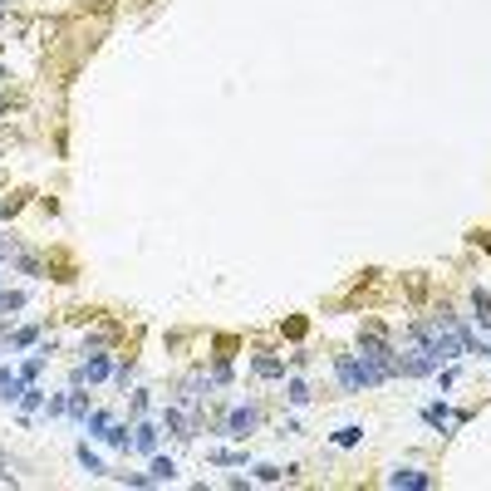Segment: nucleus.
Wrapping results in <instances>:
<instances>
[{
    "label": "nucleus",
    "instance_id": "1",
    "mask_svg": "<svg viewBox=\"0 0 491 491\" xmlns=\"http://www.w3.org/2000/svg\"><path fill=\"white\" fill-rule=\"evenodd\" d=\"M437 369H442V364H437L418 339H413L408 349H393V374H403V379H427V374H437Z\"/></svg>",
    "mask_w": 491,
    "mask_h": 491
},
{
    "label": "nucleus",
    "instance_id": "2",
    "mask_svg": "<svg viewBox=\"0 0 491 491\" xmlns=\"http://www.w3.org/2000/svg\"><path fill=\"white\" fill-rule=\"evenodd\" d=\"M256 427H261V403H236L221 418V437H231V442H246Z\"/></svg>",
    "mask_w": 491,
    "mask_h": 491
},
{
    "label": "nucleus",
    "instance_id": "3",
    "mask_svg": "<svg viewBox=\"0 0 491 491\" xmlns=\"http://www.w3.org/2000/svg\"><path fill=\"white\" fill-rule=\"evenodd\" d=\"M334 379H339V389H344V393L374 389V384H369V369H364V359H359V354H334Z\"/></svg>",
    "mask_w": 491,
    "mask_h": 491
},
{
    "label": "nucleus",
    "instance_id": "4",
    "mask_svg": "<svg viewBox=\"0 0 491 491\" xmlns=\"http://www.w3.org/2000/svg\"><path fill=\"white\" fill-rule=\"evenodd\" d=\"M108 374H113V359H108L103 349H94V354H89V359L74 369V379H69V384H103Z\"/></svg>",
    "mask_w": 491,
    "mask_h": 491
},
{
    "label": "nucleus",
    "instance_id": "5",
    "mask_svg": "<svg viewBox=\"0 0 491 491\" xmlns=\"http://www.w3.org/2000/svg\"><path fill=\"white\" fill-rule=\"evenodd\" d=\"M422 422H432L437 432H447V427H457V422H467V413H452L442 398H432L427 408H422Z\"/></svg>",
    "mask_w": 491,
    "mask_h": 491
},
{
    "label": "nucleus",
    "instance_id": "6",
    "mask_svg": "<svg viewBox=\"0 0 491 491\" xmlns=\"http://www.w3.org/2000/svg\"><path fill=\"white\" fill-rule=\"evenodd\" d=\"M158 442H162V427H158V422H148V418H138V422H133V452L153 457V452H158Z\"/></svg>",
    "mask_w": 491,
    "mask_h": 491
},
{
    "label": "nucleus",
    "instance_id": "7",
    "mask_svg": "<svg viewBox=\"0 0 491 491\" xmlns=\"http://www.w3.org/2000/svg\"><path fill=\"white\" fill-rule=\"evenodd\" d=\"M389 487H398V491H427V487H432V477H427V472H418V467H393Z\"/></svg>",
    "mask_w": 491,
    "mask_h": 491
},
{
    "label": "nucleus",
    "instance_id": "8",
    "mask_svg": "<svg viewBox=\"0 0 491 491\" xmlns=\"http://www.w3.org/2000/svg\"><path fill=\"white\" fill-rule=\"evenodd\" d=\"M89 413H94V408H89V393H84V384H69V408H64V418L84 427V422H89Z\"/></svg>",
    "mask_w": 491,
    "mask_h": 491
},
{
    "label": "nucleus",
    "instance_id": "9",
    "mask_svg": "<svg viewBox=\"0 0 491 491\" xmlns=\"http://www.w3.org/2000/svg\"><path fill=\"white\" fill-rule=\"evenodd\" d=\"M251 374H256V379H285V359H276V354H256V359H251Z\"/></svg>",
    "mask_w": 491,
    "mask_h": 491
},
{
    "label": "nucleus",
    "instance_id": "10",
    "mask_svg": "<svg viewBox=\"0 0 491 491\" xmlns=\"http://www.w3.org/2000/svg\"><path fill=\"white\" fill-rule=\"evenodd\" d=\"M74 457H79V467H84L89 477H108V467L98 462V452L89 447V442H79V447H74Z\"/></svg>",
    "mask_w": 491,
    "mask_h": 491
},
{
    "label": "nucleus",
    "instance_id": "11",
    "mask_svg": "<svg viewBox=\"0 0 491 491\" xmlns=\"http://www.w3.org/2000/svg\"><path fill=\"white\" fill-rule=\"evenodd\" d=\"M103 442H108L113 452H128V447H133V437H128V422H108V432H103Z\"/></svg>",
    "mask_w": 491,
    "mask_h": 491
},
{
    "label": "nucleus",
    "instance_id": "12",
    "mask_svg": "<svg viewBox=\"0 0 491 491\" xmlns=\"http://www.w3.org/2000/svg\"><path fill=\"white\" fill-rule=\"evenodd\" d=\"M30 344H40V329H35V324L10 329V339H5V349H30Z\"/></svg>",
    "mask_w": 491,
    "mask_h": 491
},
{
    "label": "nucleus",
    "instance_id": "13",
    "mask_svg": "<svg viewBox=\"0 0 491 491\" xmlns=\"http://www.w3.org/2000/svg\"><path fill=\"white\" fill-rule=\"evenodd\" d=\"M148 477H153V482H177V462H172V457H153Z\"/></svg>",
    "mask_w": 491,
    "mask_h": 491
},
{
    "label": "nucleus",
    "instance_id": "14",
    "mask_svg": "<svg viewBox=\"0 0 491 491\" xmlns=\"http://www.w3.org/2000/svg\"><path fill=\"white\" fill-rule=\"evenodd\" d=\"M40 408H45V389H35V384H30V389H25V398H20V413H25V422H30Z\"/></svg>",
    "mask_w": 491,
    "mask_h": 491
},
{
    "label": "nucleus",
    "instance_id": "15",
    "mask_svg": "<svg viewBox=\"0 0 491 491\" xmlns=\"http://www.w3.org/2000/svg\"><path fill=\"white\" fill-rule=\"evenodd\" d=\"M108 422H113V413H108V408H94L84 427H89V437H98V442H103V432H108Z\"/></svg>",
    "mask_w": 491,
    "mask_h": 491
},
{
    "label": "nucleus",
    "instance_id": "16",
    "mask_svg": "<svg viewBox=\"0 0 491 491\" xmlns=\"http://www.w3.org/2000/svg\"><path fill=\"white\" fill-rule=\"evenodd\" d=\"M15 309H25V290H0V314L15 319Z\"/></svg>",
    "mask_w": 491,
    "mask_h": 491
},
{
    "label": "nucleus",
    "instance_id": "17",
    "mask_svg": "<svg viewBox=\"0 0 491 491\" xmlns=\"http://www.w3.org/2000/svg\"><path fill=\"white\" fill-rule=\"evenodd\" d=\"M285 398H290L295 408H304V403H309L314 393H309V384H304V379H290V384H285Z\"/></svg>",
    "mask_w": 491,
    "mask_h": 491
},
{
    "label": "nucleus",
    "instance_id": "18",
    "mask_svg": "<svg viewBox=\"0 0 491 491\" xmlns=\"http://www.w3.org/2000/svg\"><path fill=\"white\" fill-rule=\"evenodd\" d=\"M231 384V359H211V389H226Z\"/></svg>",
    "mask_w": 491,
    "mask_h": 491
},
{
    "label": "nucleus",
    "instance_id": "19",
    "mask_svg": "<svg viewBox=\"0 0 491 491\" xmlns=\"http://www.w3.org/2000/svg\"><path fill=\"white\" fill-rule=\"evenodd\" d=\"M211 467H246V452H226V447H216V452H211Z\"/></svg>",
    "mask_w": 491,
    "mask_h": 491
},
{
    "label": "nucleus",
    "instance_id": "20",
    "mask_svg": "<svg viewBox=\"0 0 491 491\" xmlns=\"http://www.w3.org/2000/svg\"><path fill=\"white\" fill-rule=\"evenodd\" d=\"M364 442V427H339L334 432V447H359Z\"/></svg>",
    "mask_w": 491,
    "mask_h": 491
},
{
    "label": "nucleus",
    "instance_id": "21",
    "mask_svg": "<svg viewBox=\"0 0 491 491\" xmlns=\"http://www.w3.org/2000/svg\"><path fill=\"white\" fill-rule=\"evenodd\" d=\"M64 408H69V389L54 393V398H45V418H64Z\"/></svg>",
    "mask_w": 491,
    "mask_h": 491
},
{
    "label": "nucleus",
    "instance_id": "22",
    "mask_svg": "<svg viewBox=\"0 0 491 491\" xmlns=\"http://www.w3.org/2000/svg\"><path fill=\"white\" fill-rule=\"evenodd\" d=\"M285 472H290V467H271V462H261V467H256V477H261V482H280Z\"/></svg>",
    "mask_w": 491,
    "mask_h": 491
},
{
    "label": "nucleus",
    "instance_id": "23",
    "mask_svg": "<svg viewBox=\"0 0 491 491\" xmlns=\"http://www.w3.org/2000/svg\"><path fill=\"white\" fill-rule=\"evenodd\" d=\"M143 413H148V389L133 393V418H143Z\"/></svg>",
    "mask_w": 491,
    "mask_h": 491
},
{
    "label": "nucleus",
    "instance_id": "24",
    "mask_svg": "<svg viewBox=\"0 0 491 491\" xmlns=\"http://www.w3.org/2000/svg\"><path fill=\"white\" fill-rule=\"evenodd\" d=\"M113 379H118V384L128 389V384H133V364H118V369H113Z\"/></svg>",
    "mask_w": 491,
    "mask_h": 491
},
{
    "label": "nucleus",
    "instance_id": "25",
    "mask_svg": "<svg viewBox=\"0 0 491 491\" xmlns=\"http://www.w3.org/2000/svg\"><path fill=\"white\" fill-rule=\"evenodd\" d=\"M0 482H15V472H10V462L0 457Z\"/></svg>",
    "mask_w": 491,
    "mask_h": 491
},
{
    "label": "nucleus",
    "instance_id": "26",
    "mask_svg": "<svg viewBox=\"0 0 491 491\" xmlns=\"http://www.w3.org/2000/svg\"><path fill=\"white\" fill-rule=\"evenodd\" d=\"M0 261H10V241L5 236H0Z\"/></svg>",
    "mask_w": 491,
    "mask_h": 491
},
{
    "label": "nucleus",
    "instance_id": "27",
    "mask_svg": "<svg viewBox=\"0 0 491 491\" xmlns=\"http://www.w3.org/2000/svg\"><path fill=\"white\" fill-rule=\"evenodd\" d=\"M0 216H10V201H0Z\"/></svg>",
    "mask_w": 491,
    "mask_h": 491
},
{
    "label": "nucleus",
    "instance_id": "28",
    "mask_svg": "<svg viewBox=\"0 0 491 491\" xmlns=\"http://www.w3.org/2000/svg\"><path fill=\"white\" fill-rule=\"evenodd\" d=\"M0 84H5V69H0Z\"/></svg>",
    "mask_w": 491,
    "mask_h": 491
},
{
    "label": "nucleus",
    "instance_id": "29",
    "mask_svg": "<svg viewBox=\"0 0 491 491\" xmlns=\"http://www.w3.org/2000/svg\"><path fill=\"white\" fill-rule=\"evenodd\" d=\"M0 10H5V5H0Z\"/></svg>",
    "mask_w": 491,
    "mask_h": 491
}]
</instances>
